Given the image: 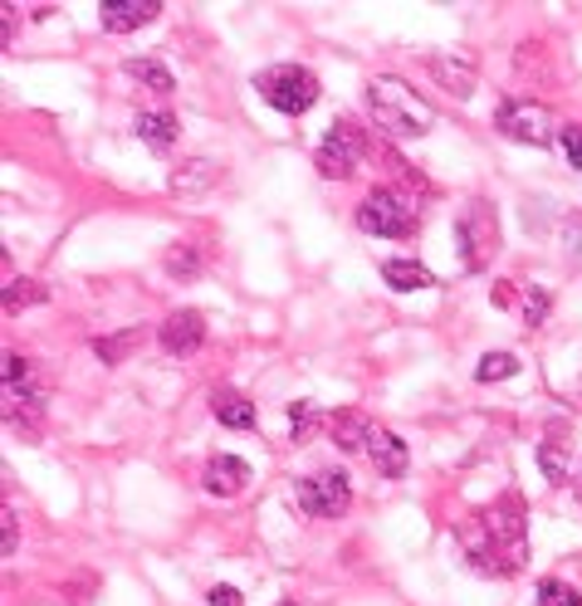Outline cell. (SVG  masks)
Instances as JSON below:
<instances>
[{
  "label": "cell",
  "mask_w": 582,
  "mask_h": 606,
  "mask_svg": "<svg viewBox=\"0 0 582 606\" xmlns=\"http://www.w3.org/2000/svg\"><path fill=\"white\" fill-rule=\"evenodd\" d=\"M465 563L485 577H514L529 563L524 499L519 494H504L485 514H475V528H465Z\"/></svg>",
  "instance_id": "6da1fadb"
},
{
  "label": "cell",
  "mask_w": 582,
  "mask_h": 606,
  "mask_svg": "<svg viewBox=\"0 0 582 606\" xmlns=\"http://www.w3.org/2000/svg\"><path fill=\"white\" fill-rule=\"evenodd\" d=\"M367 108H373V122L392 138H426L436 113L421 93H412L402 79H373L367 89Z\"/></svg>",
  "instance_id": "7a4b0ae2"
},
{
  "label": "cell",
  "mask_w": 582,
  "mask_h": 606,
  "mask_svg": "<svg viewBox=\"0 0 582 606\" xmlns=\"http://www.w3.org/2000/svg\"><path fill=\"white\" fill-rule=\"evenodd\" d=\"M255 93L265 98L275 113L299 118L318 103V79L304 64H269V69L255 73Z\"/></svg>",
  "instance_id": "3957f363"
},
{
  "label": "cell",
  "mask_w": 582,
  "mask_h": 606,
  "mask_svg": "<svg viewBox=\"0 0 582 606\" xmlns=\"http://www.w3.org/2000/svg\"><path fill=\"white\" fill-rule=\"evenodd\" d=\"M357 226L367 235H382V240H402L421 226V210L402 187H373L367 201L357 206Z\"/></svg>",
  "instance_id": "277c9868"
},
{
  "label": "cell",
  "mask_w": 582,
  "mask_h": 606,
  "mask_svg": "<svg viewBox=\"0 0 582 606\" xmlns=\"http://www.w3.org/2000/svg\"><path fill=\"white\" fill-rule=\"evenodd\" d=\"M455 245H461L465 269H485L494 259V250H500V216H494L490 201H470L455 216Z\"/></svg>",
  "instance_id": "5b68a950"
},
{
  "label": "cell",
  "mask_w": 582,
  "mask_h": 606,
  "mask_svg": "<svg viewBox=\"0 0 582 606\" xmlns=\"http://www.w3.org/2000/svg\"><path fill=\"white\" fill-rule=\"evenodd\" d=\"M363 157H367L363 128H357V122H348V118H338V122H333V128L324 132V142H318L314 167H318V177H328V181H348Z\"/></svg>",
  "instance_id": "8992f818"
},
{
  "label": "cell",
  "mask_w": 582,
  "mask_h": 606,
  "mask_svg": "<svg viewBox=\"0 0 582 606\" xmlns=\"http://www.w3.org/2000/svg\"><path fill=\"white\" fill-rule=\"evenodd\" d=\"M494 128L504 132V138L524 142V147H549L553 138H559V122H553V113L543 103H534V98H510V103L494 113Z\"/></svg>",
  "instance_id": "52a82bcc"
},
{
  "label": "cell",
  "mask_w": 582,
  "mask_h": 606,
  "mask_svg": "<svg viewBox=\"0 0 582 606\" xmlns=\"http://www.w3.org/2000/svg\"><path fill=\"white\" fill-rule=\"evenodd\" d=\"M353 504V485L343 469H314L299 479V509L308 518H338Z\"/></svg>",
  "instance_id": "ba28073f"
},
{
  "label": "cell",
  "mask_w": 582,
  "mask_h": 606,
  "mask_svg": "<svg viewBox=\"0 0 582 606\" xmlns=\"http://www.w3.org/2000/svg\"><path fill=\"white\" fill-rule=\"evenodd\" d=\"M157 342H162L167 357L201 352V342H206V314H196V308H177V314H167V324L157 328Z\"/></svg>",
  "instance_id": "9c48e42d"
},
{
  "label": "cell",
  "mask_w": 582,
  "mask_h": 606,
  "mask_svg": "<svg viewBox=\"0 0 582 606\" xmlns=\"http://www.w3.org/2000/svg\"><path fill=\"white\" fill-rule=\"evenodd\" d=\"M157 16H162L157 0H103V6H98V20H103L108 34H132V30H142V24H152Z\"/></svg>",
  "instance_id": "30bf717a"
},
{
  "label": "cell",
  "mask_w": 582,
  "mask_h": 606,
  "mask_svg": "<svg viewBox=\"0 0 582 606\" xmlns=\"http://www.w3.org/2000/svg\"><path fill=\"white\" fill-rule=\"evenodd\" d=\"M45 411H49V401L40 387H30V381H24V387H6V426L34 436V430L45 426Z\"/></svg>",
  "instance_id": "8fae6325"
},
{
  "label": "cell",
  "mask_w": 582,
  "mask_h": 606,
  "mask_svg": "<svg viewBox=\"0 0 582 606\" xmlns=\"http://www.w3.org/2000/svg\"><path fill=\"white\" fill-rule=\"evenodd\" d=\"M201 485H206V494H216V499H235V494H245V485H250V465H245L240 455H210Z\"/></svg>",
  "instance_id": "7c38bea8"
},
{
  "label": "cell",
  "mask_w": 582,
  "mask_h": 606,
  "mask_svg": "<svg viewBox=\"0 0 582 606\" xmlns=\"http://www.w3.org/2000/svg\"><path fill=\"white\" fill-rule=\"evenodd\" d=\"M324 430H328V440L338 445V450L357 455V450H367V440H373L377 426H373V420H367L363 411H328Z\"/></svg>",
  "instance_id": "4fadbf2b"
},
{
  "label": "cell",
  "mask_w": 582,
  "mask_h": 606,
  "mask_svg": "<svg viewBox=\"0 0 582 606\" xmlns=\"http://www.w3.org/2000/svg\"><path fill=\"white\" fill-rule=\"evenodd\" d=\"M367 460H373L387 479H402L406 475V465H412V450H406V440L402 436H392V430H373V440H367Z\"/></svg>",
  "instance_id": "5bb4252c"
},
{
  "label": "cell",
  "mask_w": 582,
  "mask_h": 606,
  "mask_svg": "<svg viewBox=\"0 0 582 606\" xmlns=\"http://www.w3.org/2000/svg\"><path fill=\"white\" fill-rule=\"evenodd\" d=\"M426 69H431V79H436L451 98H470V93H475V79H480V73H475V64H470V59L441 54V59H426Z\"/></svg>",
  "instance_id": "9a60e30c"
},
{
  "label": "cell",
  "mask_w": 582,
  "mask_h": 606,
  "mask_svg": "<svg viewBox=\"0 0 582 606\" xmlns=\"http://www.w3.org/2000/svg\"><path fill=\"white\" fill-rule=\"evenodd\" d=\"M220 181V167L216 162H201V157H191V162H181L177 171L167 177V187L177 191V196H201V191H210Z\"/></svg>",
  "instance_id": "2e32d148"
},
{
  "label": "cell",
  "mask_w": 582,
  "mask_h": 606,
  "mask_svg": "<svg viewBox=\"0 0 582 606\" xmlns=\"http://www.w3.org/2000/svg\"><path fill=\"white\" fill-rule=\"evenodd\" d=\"M132 132H138L142 147H152L157 157H167L171 147H177L181 128H177V118H171V113H138V128H132Z\"/></svg>",
  "instance_id": "e0dca14e"
},
{
  "label": "cell",
  "mask_w": 582,
  "mask_h": 606,
  "mask_svg": "<svg viewBox=\"0 0 582 606\" xmlns=\"http://www.w3.org/2000/svg\"><path fill=\"white\" fill-rule=\"evenodd\" d=\"M382 279H387L396 294H416V289H431V284H436V275H431L421 259H387V265H382Z\"/></svg>",
  "instance_id": "ac0fdd59"
},
{
  "label": "cell",
  "mask_w": 582,
  "mask_h": 606,
  "mask_svg": "<svg viewBox=\"0 0 582 606\" xmlns=\"http://www.w3.org/2000/svg\"><path fill=\"white\" fill-rule=\"evenodd\" d=\"M210 411H216V420L220 426H230V430H255V406L245 401L240 391H216Z\"/></svg>",
  "instance_id": "d6986e66"
},
{
  "label": "cell",
  "mask_w": 582,
  "mask_h": 606,
  "mask_svg": "<svg viewBox=\"0 0 582 606\" xmlns=\"http://www.w3.org/2000/svg\"><path fill=\"white\" fill-rule=\"evenodd\" d=\"M128 79H138L142 89H152V93H171L177 89V79H171V69L167 64H157V59H128Z\"/></svg>",
  "instance_id": "ffe728a7"
},
{
  "label": "cell",
  "mask_w": 582,
  "mask_h": 606,
  "mask_svg": "<svg viewBox=\"0 0 582 606\" xmlns=\"http://www.w3.org/2000/svg\"><path fill=\"white\" fill-rule=\"evenodd\" d=\"M45 299H49V289H45V284H34V279H10V284H6V294H0L6 314H20V308L45 304Z\"/></svg>",
  "instance_id": "44dd1931"
},
{
  "label": "cell",
  "mask_w": 582,
  "mask_h": 606,
  "mask_svg": "<svg viewBox=\"0 0 582 606\" xmlns=\"http://www.w3.org/2000/svg\"><path fill=\"white\" fill-rule=\"evenodd\" d=\"M519 372V357L514 352H485L475 362V381H504V377H514Z\"/></svg>",
  "instance_id": "7402d4cb"
},
{
  "label": "cell",
  "mask_w": 582,
  "mask_h": 606,
  "mask_svg": "<svg viewBox=\"0 0 582 606\" xmlns=\"http://www.w3.org/2000/svg\"><path fill=\"white\" fill-rule=\"evenodd\" d=\"M519 314H524L529 328H543V318H549V289H539V284L519 289Z\"/></svg>",
  "instance_id": "603a6c76"
},
{
  "label": "cell",
  "mask_w": 582,
  "mask_h": 606,
  "mask_svg": "<svg viewBox=\"0 0 582 606\" xmlns=\"http://www.w3.org/2000/svg\"><path fill=\"white\" fill-rule=\"evenodd\" d=\"M539 469H543V479H568V450H563V440H539Z\"/></svg>",
  "instance_id": "cb8c5ba5"
},
{
  "label": "cell",
  "mask_w": 582,
  "mask_h": 606,
  "mask_svg": "<svg viewBox=\"0 0 582 606\" xmlns=\"http://www.w3.org/2000/svg\"><path fill=\"white\" fill-rule=\"evenodd\" d=\"M167 275H177V279L201 275V255H196V245H171L167 250Z\"/></svg>",
  "instance_id": "d4e9b609"
},
{
  "label": "cell",
  "mask_w": 582,
  "mask_h": 606,
  "mask_svg": "<svg viewBox=\"0 0 582 606\" xmlns=\"http://www.w3.org/2000/svg\"><path fill=\"white\" fill-rule=\"evenodd\" d=\"M539 606H582V592L549 577V583H539Z\"/></svg>",
  "instance_id": "484cf974"
},
{
  "label": "cell",
  "mask_w": 582,
  "mask_h": 606,
  "mask_svg": "<svg viewBox=\"0 0 582 606\" xmlns=\"http://www.w3.org/2000/svg\"><path fill=\"white\" fill-rule=\"evenodd\" d=\"M132 348H138V332H132V328L118 332V338H98V342H93V352L103 357V362H118V357L132 352Z\"/></svg>",
  "instance_id": "4316f807"
},
{
  "label": "cell",
  "mask_w": 582,
  "mask_h": 606,
  "mask_svg": "<svg viewBox=\"0 0 582 606\" xmlns=\"http://www.w3.org/2000/svg\"><path fill=\"white\" fill-rule=\"evenodd\" d=\"M289 420H294V440H308V430H314V426H324L328 416H318V411H314V401H294Z\"/></svg>",
  "instance_id": "83f0119b"
},
{
  "label": "cell",
  "mask_w": 582,
  "mask_h": 606,
  "mask_svg": "<svg viewBox=\"0 0 582 606\" xmlns=\"http://www.w3.org/2000/svg\"><path fill=\"white\" fill-rule=\"evenodd\" d=\"M0 381H6V387H24V381H30V362H24L20 352H6V367H0Z\"/></svg>",
  "instance_id": "f1b7e54d"
},
{
  "label": "cell",
  "mask_w": 582,
  "mask_h": 606,
  "mask_svg": "<svg viewBox=\"0 0 582 606\" xmlns=\"http://www.w3.org/2000/svg\"><path fill=\"white\" fill-rule=\"evenodd\" d=\"M559 142H563L568 167H582V122H568V128L559 132Z\"/></svg>",
  "instance_id": "f546056e"
},
{
  "label": "cell",
  "mask_w": 582,
  "mask_h": 606,
  "mask_svg": "<svg viewBox=\"0 0 582 606\" xmlns=\"http://www.w3.org/2000/svg\"><path fill=\"white\" fill-rule=\"evenodd\" d=\"M16 543H20V524H16V514H0V558H10L16 553Z\"/></svg>",
  "instance_id": "4dcf8cb0"
},
{
  "label": "cell",
  "mask_w": 582,
  "mask_h": 606,
  "mask_svg": "<svg viewBox=\"0 0 582 606\" xmlns=\"http://www.w3.org/2000/svg\"><path fill=\"white\" fill-rule=\"evenodd\" d=\"M206 602H210V606H240V592H235L230 583H216V587L206 592Z\"/></svg>",
  "instance_id": "1f68e13d"
},
{
  "label": "cell",
  "mask_w": 582,
  "mask_h": 606,
  "mask_svg": "<svg viewBox=\"0 0 582 606\" xmlns=\"http://www.w3.org/2000/svg\"><path fill=\"white\" fill-rule=\"evenodd\" d=\"M279 606H299V602H279Z\"/></svg>",
  "instance_id": "d6a6232c"
},
{
  "label": "cell",
  "mask_w": 582,
  "mask_h": 606,
  "mask_svg": "<svg viewBox=\"0 0 582 606\" xmlns=\"http://www.w3.org/2000/svg\"><path fill=\"white\" fill-rule=\"evenodd\" d=\"M578 479H582V465H578Z\"/></svg>",
  "instance_id": "836d02e7"
}]
</instances>
